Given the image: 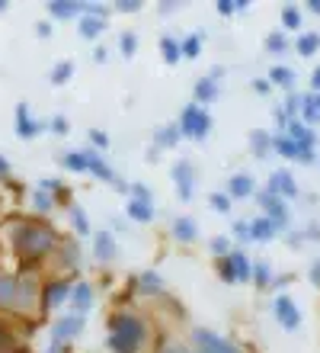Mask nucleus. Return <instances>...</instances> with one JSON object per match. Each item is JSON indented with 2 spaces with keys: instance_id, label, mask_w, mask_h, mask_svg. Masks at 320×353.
Masks as SVG:
<instances>
[{
  "instance_id": "1",
  "label": "nucleus",
  "mask_w": 320,
  "mask_h": 353,
  "mask_svg": "<svg viewBox=\"0 0 320 353\" xmlns=\"http://www.w3.org/2000/svg\"><path fill=\"white\" fill-rule=\"evenodd\" d=\"M58 248L55 241V232L48 228V225L42 222H19L17 228H13V251H17V257L23 261V267H32V263H39L42 257H48V254Z\"/></svg>"
},
{
  "instance_id": "2",
  "label": "nucleus",
  "mask_w": 320,
  "mask_h": 353,
  "mask_svg": "<svg viewBox=\"0 0 320 353\" xmlns=\"http://www.w3.org/2000/svg\"><path fill=\"white\" fill-rule=\"evenodd\" d=\"M147 325L131 312H119L109 321V350L112 353H141L147 344Z\"/></svg>"
},
{
  "instance_id": "3",
  "label": "nucleus",
  "mask_w": 320,
  "mask_h": 353,
  "mask_svg": "<svg viewBox=\"0 0 320 353\" xmlns=\"http://www.w3.org/2000/svg\"><path fill=\"white\" fill-rule=\"evenodd\" d=\"M36 299V283L29 276H10L0 273V308L10 312H29Z\"/></svg>"
},
{
  "instance_id": "4",
  "label": "nucleus",
  "mask_w": 320,
  "mask_h": 353,
  "mask_svg": "<svg viewBox=\"0 0 320 353\" xmlns=\"http://www.w3.org/2000/svg\"><path fill=\"white\" fill-rule=\"evenodd\" d=\"M180 132H183L186 139H195V141H202L205 135L211 132V116L205 112V106H195V103H189L183 112H180Z\"/></svg>"
},
{
  "instance_id": "5",
  "label": "nucleus",
  "mask_w": 320,
  "mask_h": 353,
  "mask_svg": "<svg viewBox=\"0 0 320 353\" xmlns=\"http://www.w3.org/2000/svg\"><path fill=\"white\" fill-rule=\"evenodd\" d=\"M192 344H195V353H240L237 344H231L228 337L215 334V331H209V327H195Z\"/></svg>"
},
{
  "instance_id": "6",
  "label": "nucleus",
  "mask_w": 320,
  "mask_h": 353,
  "mask_svg": "<svg viewBox=\"0 0 320 353\" xmlns=\"http://www.w3.org/2000/svg\"><path fill=\"white\" fill-rule=\"evenodd\" d=\"M256 203L266 209V219L282 232V228H288V205H285V199H279L275 193H269V190H263V193H256Z\"/></svg>"
},
{
  "instance_id": "7",
  "label": "nucleus",
  "mask_w": 320,
  "mask_h": 353,
  "mask_svg": "<svg viewBox=\"0 0 320 353\" xmlns=\"http://www.w3.org/2000/svg\"><path fill=\"white\" fill-rule=\"evenodd\" d=\"M273 312H275V321L285 327V331H295V327H301V308L295 305L292 296H275L273 302Z\"/></svg>"
},
{
  "instance_id": "8",
  "label": "nucleus",
  "mask_w": 320,
  "mask_h": 353,
  "mask_svg": "<svg viewBox=\"0 0 320 353\" xmlns=\"http://www.w3.org/2000/svg\"><path fill=\"white\" fill-rule=\"evenodd\" d=\"M81 331H83V315L81 312H71V315H64V318L55 321V327H52V341L67 344V341H74Z\"/></svg>"
},
{
  "instance_id": "9",
  "label": "nucleus",
  "mask_w": 320,
  "mask_h": 353,
  "mask_svg": "<svg viewBox=\"0 0 320 353\" xmlns=\"http://www.w3.org/2000/svg\"><path fill=\"white\" fill-rule=\"evenodd\" d=\"M170 176H173L176 190H180V199H183V203H189V199H192V190H195V170H192V164H189V161H180V164H173Z\"/></svg>"
},
{
  "instance_id": "10",
  "label": "nucleus",
  "mask_w": 320,
  "mask_h": 353,
  "mask_svg": "<svg viewBox=\"0 0 320 353\" xmlns=\"http://www.w3.org/2000/svg\"><path fill=\"white\" fill-rule=\"evenodd\" d=\"M13 125H17V135H19V139H23V141L36 139L39 132L45 129L42 122H36V119H32V116H29V106H26V103H19V106H17V116H13Z\"/></svg>"
},
{
  "instance_id": "11",
  "label": "nucleus",
  "mask_w": 320,
  "mask_h": 353,
  "mask_svg": "<svg viewBox=\"0 0 320 353\" xmlns=\"http://www.w3.org/2000/svg\"><path fill=\"white\" fill-rule=\"evenodd\" d=\"M269 193H275L279 199H292V196H298V183H295V176L288 174V170H275L273 176H269V186H266Z\"/></svg>"
},
{
  "instance_id": "12",
  "label": "nucleus",
  "mask_w": 320,
  "mask_h": 353,
  "mask_svg": "<svg viewBox=\"0 0 320 353\" xmlns=\"http://www.w3.org/2000/svg\"><path fill=\"white\" fill-rule=\"evenodd\" d=\"M64 299H71V283H64V279H55V283H48V286L42 289V308H45V312L61 305Z\"/></svg>"
},
{
  "instance_id": "13",
  "label": "nucleus",
  "mask_w": 320,
  "mask_h": 353,
  "mask_svg": "<svg viewBox=\"0 0 320 353\" xmlns=\"http://www.w3.org/2000/svg\"><path fill=\"white\" fill-rule=\"evenodd\" d=\"M170 234H173V241H180V244H192V241H199V225L192 222L189 215H180V219L170 222Z\"/></svg>"
},
{
  "instance_id": "14",
  "label": "nucleus",
  "mask_w": 320,
  "mask_h": 353,
  "mask_svg": "<svg viewBox=\"0 0 320 353\" xmlns=\"http://www.w3.org/2000/svg\"><path fill=\"white\" fill-rule=\"evenodd\" d=\"M288 135L295 139V145H298V151H314V141H317V135H314L311 125H304L301 119H292L288 122Z\"/></svg>"
},
{
  "instance_id": "15",
  "label": "nucleus",
  "mask_w": 320,
  "mask_h": 353,
  "mask_svg": "<svg viewBox=\"0 0 320 353\" xmlns=\"http://www.w3.org/2000/svg\"><path fill=\"white\" fill-rule=\"evenodd\" d=\"M93 254H96V261H100V263L116 261V254H119L116 238H112L109 232H96V238H93Z\"/></svg>"
},
{
  "instance_id": "16",
  "label": "nucleus",
  "mask_w": 320,
  "mask_h": 353,
  "mask_svg": "<svg viewBox=\"0 0 320 353\" xmlns=\"http://www.w3.org/2000/svg\"><path fill=\"white\" fill-rule=\"evenodd\" d=\"M83 154H87V170H90L96 180H103V183H112V180H116V170L106 164L103 154H96V151H83Z\"/></svg>"
},
{
  "instance_id": "17",
  "label": "nucleus",
  "mask_w": 320,
  "mask_h": 353,
  "mask_svg": "<svg viewBox=\"0 0 320 353\" xmlns=\"http://www.w3.org/2000/svg\"><path fill=\"white\" fill-rule=\"evenodd\" d=\"M256 183H253V176L250 174H234L228 180V196L231 199H247V196H253Z\"/></svg>"
},
{
  "instance_id": "18",
  "label": "nucleus",
  "mask_w": 320,
  "mask_h": 353,
  "mask_svg": "<svg viewBox=\"0 0 320 353\" xmlns=\"http://www.w3.org/2000/svg\"><path fill=\"white\" fill-rule=\"evenodd\" d=\"M228 263H231V270H234L237 283H247V279H253V263H250V257L244 251H231L228 254Z\"/></svg>"
},
{
  "instance_id": "19",
  "label": "nucleus",
  "mask_w": 320,
  "mask_h": 353,
  "mask_svg": "<svg viewBox=\"0 0 320 353\" xmlns=\"http://www.w3.org/2000/svg\"><path fill=\"white\" fill-rule=\"evenodd\" d=\"M192 97H195V106H205V103H211L215 97H218V81H211V77H199L195 81V87H192Z\"/></svg>"
},
{
  "instance_id": "20",
  "label": "nucleus",
  "mask_w": 320,
  "mask_h": 353,
  "mask_svg": "<svg viewBox=\"0 0 320 353\" xmlns=\"http://www.w3.org/2000/svg\"><path fill=\"white\" fill-rule=\"evenodd\" d=\"M45 10L55 19H74V17H81L83 13V3H77V0H52Z\"/></svg>"
},
{
  "instance_id": "21",
  "label": "nucleus",
  "mask_w": 320,
  "mask_h": 353,
  "mask_svg": "<svg viewBox=\"0 0 320 353\" xmlns=\"http://www.w3.org/2000/svg\"><path fill=\"white\" fill-rule=\"evenodd\" d=\"M275 232H279V228H275L266 215H256L253 222H250V241H273Z\"/></svg>"
},
{
  "instance_id": "22",
  "label": "nucleus",
  "mask_w": 320,
  "mask_h": 353,
  "mask_svg": "<svg viewBox=\"0 0 320 353\" xmlns=\"http://www.w3.org/2000/svg\"><path fill=\"white\" fill-rule=\"evenodd\" d=\"M71 305H74V312H81V315L93 305V286L90 283H77V286H71Z\"/></svg>"
},
{
  "instance_id": "23",
  "label": "nucleus",
  "mask_w": 320,
  "mask_h": 353,
  "mask_svg": "<svg viewBox=\"0 0 320 353\" xmlns=\"http://www.w3.org/2000/svg\"><path fill=\"white\" fill-rule=\"evenodd\" d=\"M273 151L275 154H282V158L298 161V145H295V139L288 135V132H275L273 135Z\"/></svg>"
},
{
  "instance_id": "24",
  "label": "nucleus",
  "mask_w": 320,
  "mask_h": 353,
  "mask_svg": "<svg viewBox=\"0 0 320 353\" xmlns=\"http://www.w3.org/2000/svg\"><path fill=\"white\" fill-rule=\"evenodd\" d=\"M160 55H164L167 65H180L183 61V42L173 36H164L160 39Z\"/></svg>"
},
{
  "instance_id": "25",
  "label": "nucleus",
  "mask_w": 320,
  "mask_h": 353,
  "mask_svg": "<svg viewBox=\"0 0 320 353\" xmlns=\"http://www.w3.org/2000/svg\"><path fill=\"white\" fill-rule=\"evenodd\" d=\"M250 151H253L256 158H266V154L273 151V135H269V132H263V129L250 132Z\"/></svg>"
},
{
  "instance_id": "26",
  "label": "nucleus",
  "mask_w": 320,
  "mask_h": 353,
  "mask_svg": "<svg viewBox=\"0 0 320 353\" xmlns=\"http://www.w3.org/2000/svg\"><path fill=\"white\" fill-rule=\"evenodd\" d=\"M128 219H131V222H154V203L131 199V203H128Z\"/></svg>"
},
{
  "instance_id": "27",
  "label": "nucleus",
  "mask_w": 320,
  "mask_h": 353,
  "mask_svg": "<svg viewBox=\"0 0 320 353\" xmlns=\"http://www.w3.org/2000/svg\"><path fill=\"white\" fill-rule=\"evenodd\" d=\"M180 125H173V122H167V125H160L157 129V135H154V141H157V148H173L176 141H180Z\"/></svg>"
},
{
  "instance_id": "28",
  "label": "nucleus",
  "mask_w": 320,
  "mask_h": 353,
  "mask_svg": "<svg viewBox=\"0 0 320 353\" xmlns=\"http://www.w3.org/2000/svg\"><path fill=\"white\" fill-rule=\"evenodd\" d=\"M269 84L273 87H282V90H292L295 87V71L285 65H275L273 71H269Z\"/></svg>"
},
{
  "instance_id": "29",
  "label": "nucleus",
  "mask_w": 320,
  "mask_h": 353,
  "mask_svg": "<svg viewBox=\"0 0 320 353\" xmlns=\"http://www.w3.org/2000/svg\"><path fill=\"white\" fill-rule=\"evenodd\" d=\"M301 122L304 125L320 122V106H317V100H314V93H304L301 97Z\"/></svg>"
},
{
  "instance_id": "30",
  "label": "nucleus",
  "mask_w": 320,
  "mask_h": 353,
  "mask_svg": "<svg viewBox=\"0 0 320 353\" xmlns=\"http://www.w3.org/2000/svg\"><path fill=\"white\" fill-rule=\"evenodd\" d=\"M103 26H106V19H100V17H81V36L83 39H100Z\"/></svg>"
},
{
  "instance_id": "31",
  "label": "nucleus",
  "mask_w": 320,
  "mask_h": 353,
  "mask_svg": "<svg viewBox=\"0 0 320 353\" xmlns=\"http://www.w3.org/2000/svg\"><path fill=\"white\" fill-rule=\"evenodd\" d=\"M298 55H304V58H311L314 52H317L320 48V36L317 32H304V36H298Z\"/></svg>"
},
{
  "instance_id": "32",
  "label": "nucleus",
  "mask_w": 320,
  "mask_h": 353,
  "mask_svg": "<svg viewBox=\"0 0 320 353\" xmlns=\"http://www.w3.org/2000/svg\"><path fill=\"white\" fill-rule=\"evenodd\" d=\"M67 209H71L74 232H77V234H90V222H87V212H83V209H81V205H77V203H71V205H67Z\"/></svg>"
},
{
  "instance_id": "33",
  "label": "nucleus",
  "mask_w": 320,
  "mask_h": 353,
  "mask_svg": "<svg viewBox=\"0 0 320 353\" xmlns=\"http://www.w3.org/2000/svg\"><path fill=\"white\" fill-rule=\"evenodd\" d=\"M253 283H256L259 289H266L269 283H273V267H269L266 261H256V263H253Z\"/></svg>"
},
{
  "instance_id": "34",
  "label": "nucleus",
  "mask_w": 320,
  "mask_h": 353,
  "mask_svg": "<svg viewBox=\"0 0 320 353\" xmlns=\"http://www.w3.org/2000/svg\"><path fill=\"white\" fill-rule=\"evenodd\" d=\"M138 283H141V289H145V292H151V296H157V292H164V283H160V276H157L154 270H145Z\"/></svg>"
},
{
  "instance_id": "35",
  "label": "nucleus",
  "mask_w": 320,
  "mask_h": 353,
  "mask_svg": "<svg viewBox=\"0 0 320 353\" xmlns=\"http://www.w3.org/2000/svg\"><path fill=\"white\" fill-rule=\"evenodd\" d=\"M64 168L74 170V174H81V170H87V154L83 151H67V154H61Z\"/></svg>"
},
{
  "instance_id": "36",
  "label": "nucleus",
  "mask_w": 320,
  "mask_h": 353,
  "mask_svg": "<svg viewBox=\"0 0 320 353\" xmlns=\"http://www.w3.org/2000/svg\"><path fill=\"white\" fill-rule=\"evenodd\" d=\"M71 77H74V65H71V61H58V65L52 68V84L61 87V84H67Z\"/></svg>"
},
{
  "instance_id": "37",
  "label": "nucleus",
  "mask_w": 320,
  "mask_h": 353,
  "mask_svg": "<svg viewBox=\"0 0 320 353\" xmlns=\"http://www.w3.org/2000/svg\"><path fill=\"white\" fill-rule=\"evenodd\" d=\"M282 26L285 29H301V10L295 7V3H288V7H282Z\"/></svg>"
},
{
  "instance_id": "38",
  "label": "nucleus",
  "mask_w": 320,
  "mask_h": 353,
  "mask_svg": "<svg viewBox=\"0 0 320 353\" xmlns=\"http://www.w3.org/2000/svg\"><path fill=\"white\" fill-rule=\"evenodd\" d=\"M32 205H36V212H52L55 209V196L48 193V190H36L32 193Z\"/></svg>"
},
{
  "instance_id": "39",
  "label": "nucleus",
  "mask_w": 320,
  "mask_h": 353,
  "mask_svg": "<svg viewBox=\"0 0 320 353\" xmlns=\"http://www.w3.org/2000/svg\"><path fill=\"white\" fill-rule=\"evenodd\" d=\"M266 48H269V52H275V55H282L285 48H288L285 32H269V36H266Z\"/></svg>"
},
{
  "instance_id": "40",
  "label": "nucleus",
  "mask_w": 320,
  "mask_h": 353,
  "mask_svg": "<svg viewBox=\"0 0 320 353\" xmlns=\"http://www.w3.org/2000/svg\"><path fill=\"white\" fill-rule=\"evenodd\" d=\"M202 52V36L195 32V36H186L183 39V58H195Z\"/></svg>"
},
{
  "instance_id": "41",
  "label": "nucleus",
  "mask_w": 320,
  "mask_h": 353,
  "mask_svg": "<svg viewBox=\"0 0 320 353\" xmlns=\"http://www.w3.org/2000/svg\"><path fill=\"white\" fill-rule=\"evenodd\" d=\"M209 203H211V209H215V212H231V196L228 193H211Z\"/></svg>"
},
{
  "instance_id": "42",
  "label": "nucleus",
  "mask_w": 320,
  "mask_h": 353,
  "mask_svg": "<svg viewBox=\"0 0 320 353\" xmlns=\"http://www.w3.org/2000/svg\"><path fill=\"white\" fill-rule=\"evenodd\" d=\"M119 48H122V55H125V58H131V55H135V48H138V39H135V32H122V39H119Z\"/></svg>"
},
{
  "instance_id": "43",
  "label": "nucleus",
  "mask_w": 320,
  "mask_h": 353,
  "mask_svg": "<svg viewBox=\"0 0 320 353\" xmlns=\"http://www.w3.org/2000/svg\"><path fill=\"white\" fill-rule=\"evenodd\" d=\"M13 350H17V337L0 325V353H13Z\"/></svg>"
},
{
  "instance_id": "44",
  "label": "nucleus",
  "mask_w": 320,
  "mask_h": 353,
  "mask_svg": "<svg viewBox=\"0 0 320 353\" xmlns=\"http://www.w3.org/2000/svg\"><path fill=\"white\" fill-rule=\"evenodd\" d=\"M211 254H215L218 261H221V257H228V254H231V241H228V238H211Z\"/></svg>"
},
{
  "instance_id": "45",
  "label": "nucleus",
  "mask_w": 320,
  "mask_h": 353,
  "mask_svg": "<svg viewBox=\"0 0 320 353\" xmlns=\"http://www.w3.org/2000/svg\"><path fill=\"white\" fill-rule=\"evenodd\" d=\"M282 110L288 119H295V112H301V97H298V93H288V100H285Z\"/></svg>"
},
{
  "instance_id": "46",
  "label": "nucleus",
  "mask_w": 320,
  "mask_h": 353,
  "mask_svg": "<svg viewBox=\"0 0 320 353\" xmlns=\"http://www.w3.org/2000/svg\"><path fill=\"white\" fill-rule=\"evenodd\" d=\"M131 199H141V203H154L151 199V190L145 183H131Z\"/></svg>"
},
{
  "instance_id": "47",
  "label": "nucleus",
  "mask_w": 320,
  "mask_h": 353,
  "mask_svg": "<svg viewBox=\"0 0 320 353\" xmlns=\"http://www.w3.org/2000/svg\"><path fill=\"white\" fill-rule=\"evenodd\" d=\"M215 10H218L221 17H231V13H237V0H218Z\"/></svg>"
},
{
  "instance_id": "48",
  "label": "nucleus",
  "mask_w": 320,
  "mask_h": 353,
  "mask_svg": "<svg viewBox=\"0 0 320 353\" xmlns=\"http://www.w3.org/2000/svg\"><path fill=\"white\" fill-rule=\"evenodd\" d=\"M64 257L71 261V267H77V263H81V251H77V244H74V241L64 244Z\"/></svg>"
},
{
  "instance_id": "49",
  "label": "nucleus",
  "mask_w": 320,
  "mask_h": 353,
  "mask_svg": "<svg viewBox=\"0 0 320 353\" xmlns=\"http://www.w3.org/2000/svg\"><path fill=\"white\" fill-rule=\"evenodd\" d=\"M90 141L96 145V148H106V145H109V135L100 132V129H90Z\"/></svg>"
},
{
  "instance_id": "50",
  "label": "nucleus",
  "mask_w": 320,
  "mask_h": 353,
  "mask_svg": "<svg viewBox=\"0 0 320 353\" xmlns=\"http://www.w3.org/2000/svg\"><path fill=\"white\" fill-rule=\"evenodd\" d=\"M253 90L259 93V97H269V93H273V84H269V77H259V81H253Z\"/></svg>"
},
{
  "instance_id": "51",
  "label": "nucleus",
  "mask_w": 320,
  "mask_h": 353,
  "mask_svg": "<svg viewBox=\"0 0 320 353\" xmlns=\"http://www.w3.org/2000/svg\"><path fill=\"white\" fill-rule=\"evenodd\" d=\"M116 10H122V13H135V10H141V0H119Z\"/></svg>"
},
{
  "instance_id": "52",
  "label": "nucleus",
  "mask_w": 320,
  "mask_h": 353,
  "mask_svg": "<svg viewBox=\"0 0 320 353\" xmlns=\"http://www.w3.org/2000/svg\"><path fill=\"white\" fill-rule=\"evenodd\" d=\"M48 129L58 132V135H64V132H67V119H64V116H55V119L48 122Z\"/></svg>"
},
{
  "instance_id": "53",
  "label": "nucleus",
  "mask_w": 320,
  "mask_h": 353,
  "mask_svg": "<svg viewBox=\"0 0 320 353\" xmlns=\"http://www.w3.org/2000/svg\"><path fill=\"white\" fill-rule=\"evenodd\" d=\"M234 234H237L240 241H250V222H237L234 225Z\"/></svg>"
},
{
  "instance_id": "54",
  "label": "nucleus",
  "mask_w": 320,
  "mask_h": 353,
  "mask_svg": "<svg viewBox=\"0 0 320 353\" xmlns=\"http://www.w3.org/2000/svg\"><path fill=\"white\" fill-rule=\"evenodd\" d=\"M164 353H192V350H189L186 344H167V347H164Z\"/></svg>"
},
{
  "instance_id": "55",
  "label": "nucleus",
  "mask_w": 320,
  "mask_h": 353,
  "mask_svg": "<svg viewBox=\"0 0 320 353\" xmlns=\"http://www.w3.org/2000/svg\"><path fill=\"white\" fill-rule=\"evenodd\" d=\"M45 353H67V344H61V341H52Z\"/></svg>"
},
{
  "instance_id": "56",
  "label": "nucleus",
  "mask_w": 320,
  "mask_h": 353,
  "mask_svg": "<svg viewBox=\"0 0 320 353\" xmlns=\"http://www.w3.org/2000/svg\"><path fill=\"white\" fill-rule=\"evenodd\" d=\"M36 32L42 39H48V36H52V26H48V23H36Z\"/></svg>"
},
{
  "instance_id": "57",
  "label": "nucleus",
  "mask_w": 320,
  "mask_h": 353,
  "mask_svg": "<svg viewBox=\"0 0 320 353\" xmlns=\"http://www.w3.org/2000/svg\"><path fill=\"white\" fill-rule=\"evenodd\" d=\"M311 87H314V93H320V65L314 68V74H311Z\"/></svg>"
},
{
  "instance_id": "58",
  "label": "nucleus",
  "mask_w": 320,
  "mask_h": 353,
  "mask_svg": "<svg viewBox=\"0 0 320 353\" xmlns=\"http://www.w3.org/2000/svg\"><path fill=\"white\" fill-rule=\"evenodd\" d=\"M7 176H10V164H7V158L0 154V180H7Z\"/></svg>"
},
{
  "instance_id": "59",
  "label": "nucleus",
  "mask_w": 320,
  "mask_h": 353,
  "mask_svg": "<svg viewBox=\"0 0 320 353\" xmlns=\"http://www.w3.org/2000/svg\"><path fill=\"white\" fill-rule=\"evenodd\" d=\"M311 283H314V286H320V261L311 267Z\"/></svg>"
},
{
  "instance_id": "60",
  "label": "nucleus",
  "mask_w": 320,
  "mask_h": 353,
  "mask_svg": "<svg viewBox=\"0 0 320 353\" xmlns=\"http://www.w3.org/2000/svg\"><path fill=\"white\" fill-rule=\"evenodd\" d=\"M93 58H96V61H100V65H103V61H106V48H103V46H96V52H93Z\"/></svg>"
},
{
  "instance_id": "61",
  "label": "nucleus",
  "mask_w": 320,
  "mask_h": 353,
  "mask_svg": "<svg viewBox=\"0 0 320 353\" xmlns=\"http://www.w3.org/2000/svg\"><path fill=\"white\" fill-rule=\"evenodd\" d=\"M308 10H311V13H320V0H308Z\"/></svg>"
}]
</instances>
